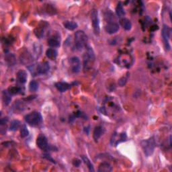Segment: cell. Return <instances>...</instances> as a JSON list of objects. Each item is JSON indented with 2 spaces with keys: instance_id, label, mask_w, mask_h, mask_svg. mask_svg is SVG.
Instances as JSON below:
<instances>
[{
  "instance_id": "6da1fadb",
  "label": "cell",
  "mask_w": 172,
  "mask_h": 172,
  "mask_svg": "<svg viewBox=\"0 0 172 172\" xmlns=\"http://www.w3.org/2000/svg\"><path fill=\"white\" fill-rule=\"evenodd\" d=\"M87 36L82 30L77 31L75 34V48L79 51L87 47Z\"/></svg>"
},
{
  "instance_id": "7a4b0ae2",
  "label": "cell",
  "mask_w": 172,
  "mask_h": 172,
  "mask_svg": "<svg viewBox=\"0 0 172 172\" xmlns=\"http://www.w3.org/2000/svg\"><path fill=\"white\" fill-rule=\"evenodd\" d=\"M95 60V55L93 49L87 47L86 51L83 55V67L84 70H88L92 67Z\"/></svg>"
},
{
  "instance_id": "3957f363",
  "label": "cell",
  "mask_w": 172,
  "mask_h": 172,
  "mask_svg": "<svg viewBox=\"0 0 172 172\" xmlns=\"http://www.w3.org/2000/svg\"><path fill=\"white\" fill-rule=\"evenodd\" d=\"M141 147L145 155L149 157L153 153L155 147V141L154 137H151L141 142Z\"/></svg>"
},
{
  "instance_id": "277c9868",
  "label": "cell",
  "mask_w": 172,
  "mask_h": 172,
  "mask_svg": "<svg viewBox=\"0 0 172 172\" xmlns=\"http://www.w3.org/2000/svg\"><path fill=\"white\" fill-rule=\"evenodd\" d=\"M25 120L30 126H38L43 122V118L39 112H32L26 116Z\"/></svg>"
},
{
  "instance_id": "5b68a950",
  "label": "cell",
  "mask_w": 172,
  "mask_h": 172,
  "mask_svg": "<svg viewBox=\"0 0 172 172\" xmlns=\"http://www.w3.org/2000/svg\"><path fill=\"white\" fill-rule=\"evenodd\" d=\"M91 19H92L94 33L96 35H98L100 32V28L99 17H98V12L96 10L94 9L92 11V13H91Z\"/></svg>"
},
{
  "instance_id": "8992f818",
  "label": "cell",
  "mask_w": 172,
  "mask_h": 172,
  "mask_svg": "<svg viewBox=\"0 0 172 172\" xmlns=\"http://www.w3.org/2000/svg\"><path fill=\"white\" fill-rule=\"evenodd\" d=\"M36 145L40 149L47 151L50 150V145H48L47 139L44 135L40 134L37 137L36 139Z\"/></svg>"
},
{
  "instance_id": "52a82bcc",
  "label": "cell",
  "mask_w": 172,
  "mask_h": 172,
  "mask_svg": "<svg viewBox=\"0 0 172 172\" xmlns=\"http://www.w3.org/2000/svg\"><path fill=\"white\" fill-rule=\"evenodd\" d=\"M171 29L166 25H164L163 30H162V37L164 43L165 47L167 50L170 49V35H171Z\"/></svg>"
},
{
  "instance_id": "ba28073f",
  "label": "cell",
  "mask_w": 172,
  "mask_h": 172,
  "mask_svg": "<svg viewBox=\"0 0 172 172\" xmlns=\"http://www.w3.org/2000/svg\"><path fill=\"white\" fill-rule=\"evenodd\" d=\"M126 140V133H121V134H118V133L115 132L112 136L110 143L111 145L113 146H117L118 144L121 142H124Z\"/></svg>"
},
{
  "instance_id": "9c48e42d",
  "label": "cell",
  "mask_w": 172,
  "mask_h": 172,
  "mask_svg": "<svg viewBox=\"0 0 172 172\" xmlns=\"http://www.w3.org/2000/svg\"><path fill=\"white\" fill-rule=\"evenodd\" d=\"M47 26L48 23L45 22V21H42L34 30L35 35L39 38H41L42 37L44 36L45 30H46Z\"/></svg>"
},
{
  "instance_id": "30bf717a",
  "label": "cell",
  "mask_w": 172,
  "mask_h": 172,
  "mask_svg": "<svg viewBox=\"0 0 172 172\" xmlns=\"http://www.w3.org/2000/svg\"><path fill=\"white\" fill-rule=\"evenodd\" d=\"M70 65H71L72 72L77 73L79 72L81 69V63L78 57H73L70 59Z\"/></svg>"
},
{
  "instance_id": "8fae6325",
  "label": "cell",
  "mask_w": 172,
  "mask_h": 172,
  "mask_svg": "<svg viewBox=\"0 0 172 172\" xmlns=\"http://www.w3.org/2000/svg\"><path fill=\"white\" fill-rule=\"evenodd\" d=\"M105 30L108 34H112L116 32H117L119 30V25L118 24L114 21H110L108 22V23L105 26Z\"/></svg>"
},
{
  "instance_id": "7c38bea8",
  "label": "cell",
  "mask_w": 172,
  "mask_h": 172,
  "mask_svg": "<svg viewBox=\"0 0 172 172\" xmlns=\"http://www.w3.org/2000/svg\"><path fill=\"white\" fill-rule=\"evenodd\" d=\"M48 44L50 47L56 48L60 46L61 38L58 34H53L48 40Z\"/></svg>"
},
{
  "instance_id": "4fadbf2b",
  "label": "cell",
  "mask_w": 172,
  "mask_h": 172,
  "mask_svg": "<svg viewBox=\"0 0 172 172\" xmlns=\"http://www.w3.org/2000/svg\"><path fill=\"white\" fill-rule=\"evenodd\" d=\"M50 69V65L48 62H43L38 65L36 67V73L38 74H46Z\"/></svg>"
},
{
  "instance_id": "5bb4252c",
  "label": "cell",
  "mask_w": 172,
  "mask_h": 172,
  "mask_svg": "<svg viewBox=\"0 0 172 172\" xmlns=\"http://www.w3.org/2000/svg\"><path fill=\"white\" fill-rule=\"evenodd\" d=\"M17 80L18 81V82L24 84L26 82V80H27V73L25 71H24V70H19L18 71L17 73Z\"/></svg>"
},
{
  "instance_id": "9a60e30c",
  "label": "cell",
  "mask_w": 172,
  "mask_h": 172,
  "mask_svg": "<svg viewBox=\"0 0 172 172\" xmlns=\"http://www.w3.org/2000/svg\"><path fill=\"white\" fill-rule=\"evenodd\" d=\"M104 129L103 127H101L100 126H98L97 127L95 128L94 132H93V137L95 141H97L99 139L101 135L104 134Z\"/></svg>"
},
{
  "instance_id": "2e32d148",
  "label": "cell",
  "mask_w": 172,
  "mask_h": 172,
  "mask_svg": "<svg viewBox=\"0 0 172 172\" xmlns=\"http://www.w3.org/2000/svg\"><path fill=\"white\" fill-rule=\"evenodd\" d=\"M112 171V167L111 165L108 162L101 163L98 167V171L99 172H110Z\"/></svg>"
},
{
  "instance_id": "e0dca14e",
  "label": "cell",
  "mask_w": 172,
  "mask_h": 172,
  "mask_svg": "<svg viewBox=\"0 0 172 172\" xmlns=\"http://www.w3.org/2000/svg\"><path fill=\"white\" fill-rule=\"evenodd\" d=\"M55 87L60 92H65L69 88L70 85L67 83L58 82L55 84Z\"/></svg>"
},
{
  "instance_id": "ac0fdd59",
  "label": "cell",
  "mask_w": 172,
  "mask_h": 172,
  "mask_svg": "<svg viewBox=\"0 0 172 172\" xmlns=\"http://www.w3.org/2000/svg\"><path fill=\"white\" fill-rule=\"evenodd\" d=\"M2 99L3 104H4L6 106H8L10 103V101L12 100V97L11 94L9 93L8 91H3L2 94Z\"/></svg>"
},
{
  "instance_id": "d6986e66",
  "label": "cell",
  "mask_w": 172,
  "mask_h": 172,
  "mask_svg": "<svg viewBox=\"0 0 172 172\" xmlns=\"http://www.w3.org/2000/svg\"><path fill=\"white\" fill-rule=\"evenodd\" d=\"M116 13H117V15L118 16V17H120V18H123L125 15L124 10L120 2L118 3L117 8H116Z\"/></svg>"
},
{
  "instance_id": "ffe728a7",
  "label": "cell",
  "mask_w": 172,
  "mask_h": 172,
  "mask_svg": "<svg viewBox=\"0 0 172 172\" xmlns=\"http://www.w3.org/2000/svg\"><path fill=\"white\" fill-rule=\"evenodd\" d=\"M120 24L126 30H130L132 28V24L128 18H125L123 17L120 20Z\"/></svg>"
},
{
  "instance_id": "44dd1931",
  "label": "cell",
  "mask_w": 172,
  "mask_h": 172,
  "mask_svg": "<svg viewBox=\"0 0 172 172\" xmlns=\"http://www.w3.org/2000/svg\"><path fill=\"white\" fill-rule=\"evenodd\" d=\"M46 55L48 58L54 60L57 57V51L55 48H48L46 51Z\"/></svg>"
},
{
  "instance_id": "7402d4cb",
  "label": "cell",
  "mask_w": 172,
  "mask_h": 172,
  "mask_svg": "<svg viewBox=\"0 0 172 172\" xmlns=\"http://www.w3.org/2000/svg\"><path fill=\"white\" fill-rule=\"evenodd\" d=\"M63 24L66 29L69 30H73L78 28V24L73 21H66Z\"/></svg>"
},
{
  "instance_id": "603a6c76",
  "label": "cell",
  "mask_w": 172,
  "mask_h": 172,
  "mask_svg": "<svg viewBox=\"0 0 172 172\" xmlns=\"http://www.w3.org/2000/svg\"><path fill=\"white\" fill-rule=\"evenodd\" d=\"M5 61L9 65H14V64L16 63V58L14 57V55L12 54L6 55V56L5 57Z\"/></svg>"
},
{
  "instance_id": "cb8c5ba5",
  "label": "cell",
  "mask_w": 172,
  "mask_h": 172,
  "mask_svg": "<svg viewBox=\"0 0 172 172\" xmlns=\"http://www.w3.org/2000/svg\"><path fill=\"white\" fill-rule=\"evenodd\" d=\"M83 161H84V163L86 164V166H87V168L89 169L90 171H94V168L93 166V164L92 163V162L90 161V159L87 158L86 156H84L83 155L82 157Z\"/></svg>"
},
{
  "instance_id": "d4e9b609",
  "label": "cell",
  "mask_w": 172,
  "mask_h": 172,
  "mask_svg": "<svg viewBox=\"0 0 172 172\" xmlns=\"http://www.w3.org/2000/svg\"><path fill=\"white\" fill-rule=\"evenodd\" d=\"M20 121L16 120H13L11 122V125H10V131H17V130L18 129V128L20 127Z\"/></svg>"
},
{
  "instance_id": "484cf974",
  "label": "cell",
  "mask_w": 172,
  "mask_h": 172,
  "mask_svg": "<svg viewBox=\"0 0 172 172\" xmlns=\"http://www.w3.org/2000/svg\"><path fill=\"white\" fill-rule=\"evenodd\" d=\"M29 131L27 128V126L26 125H23L20 130L21 136H22V138H24V137H26L27 136H29Z\"/></svg>"
},
{
  "instance_id": "4316f807",
  "label": "cell",
  "mask_w": 172,
  "mask_h": 172,
  "mask_svg": "<svg viewBox=\"0 0 172 172\" xmlns=\"http://www.w3.org/2000/svg\"><path fill=\"white\" fill-rule=\"evenodd\" d=\"M29 89L32 92H36V91L38 89V84L35 81H32L29 84Z\"/></svg>"
},
{
  "instance_id": "83f0119b",
  "label": "cell",
  "mask_w": 172,
  "mask_h": 172,
  "mask_svg": "<svg viewBox=\"0 0 172 172\" xmlns=\"http://www.w3.org/2000/svg\"><path fill=\"white\" fill-rule=\"evenodd\" d=\"M20 90H21V89L19 87L12 86V87H10L8 89V92L10 94H16L19 93L20 92Z\"/></svg>"
},
{
  "instance_id": "f1b7e54d",
  "label": "cell",
  "mask_w": 172,
  "mask_h": 172,
  "mask_svg": "<svg viewBox=\"0 0 172 172\" xmlns=\"http://www.w3.org/2000/svg\"><path fill=\"white\" fill-rule=\"evenodd\" d=\"M80 163H81V161H80V160H78V159H75V160L73 162V166H75V167H79Z\"/></svg>"
},
{
  "instance_id": "f546056e",
  "label": "cell",
  "mask_w": 172,
  "mask_h": 172,
  "mask_svg": "<svg viewBox=\"0 0 172 172\" xmlns=\"http://www.w3.org/2000/svg\"><path fill=\"white\" fill-rule=\"evenodd\" d=\"M8 119L7 118H3L1 119V122H0V123H1V125H3L7 123V122H8Z\"/></svg>"
}]
</instances>
